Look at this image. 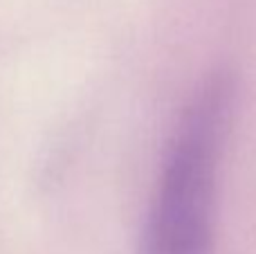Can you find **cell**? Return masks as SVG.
Listing matches in <instances>:
<instances>
[{"mask_svg": "<svg viewBox=\"0 0 256 254\" xmlns=\"http://www.w3.org/2000/svg\"><path fill=\"white\" fill-rule=\"evenodd\" d=\"M232 108L234 81L227 72L207 76L189 99L166 146L140 254H212L218 169Z\"/></svg>", "mask_w": 256, "mask_h": 254, "instance_id": "cell-1", "label": "cell"}]
</instances>
